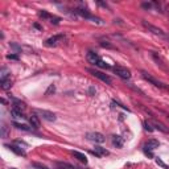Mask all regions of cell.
<instances>
[{
	"label": "cell",
	"mask_w": 169,
	"mask_h": 169,
	"mask_svg": "<svg viewBox=\"0 0 169 169\" xmlns=\"http://www.w3.org/2000/svg\"><path fill=\"white\" fill-rule=\"evenodd\" d=\"M111 141H112V144H114V145H115L116 148H122L123 144H124L123 137H122V136H118V135H114V136L111 137Z\"/></svg>",
	"instance_id": "cell-16"
},
{
	"label": "cell",
	"mask_w": 169,
	"mask_h": 169,
	"mask_svg": "<svg viewBox=\"0 0 169 169\" xmlns=\"http://www.w3.org/2000/svg\"><path fill=\"white\" fill-rule=\"evenodd\" d=\"M12 101H13V107L12 108H16V110H20V111L24 112V110H25V103L19 101V99H16V98H12Z\"/></svg>",
	"instance_id": "cell-15"
},
{
	"label": "cell",
	"mask_w": 169,
	"mask_h": 169,
	"mask_svg": "<svg viewBox=\"0 0 169 169\" xmlns=\"http://www.w3.org/2000/svg\"><path fill=\"white\" fill-rule=\"evenodd\" d=\"M165 169H169V168H168V167H165Z\"/></svg>",
	"instance_id": "cell-34"
},
{
	"label": "cell",
	"mask_w": 169,
	"mask_h": 169,
	"mask_svg": "<svg viewBox=\"0 0 169 169\" xmlns=\"http://www.w3.org/2000/svg\"><path fill=\"white\" fill-rule=\"evenodd\" d=\"M57 165H58L57 169H73L72 165H69V164H65V162H63V164H62V162H58Z\"/></svg>",
	"instance_id": "cell-24"
},
{
	"label": "cell",
	"mask_w": 169,
	"mask_h": 169,
	"mask_svg": "<svg viewBox=\"0 0 169 169\" xmlns=\"http://www.w3.org/2000/svg\"><path fill=\"white\" fill-rule=\"evenodd\" d=\"M49 20H50V23H52V24H59V21H61V19L57 17V16H52Z\"/></svg>",
	"instance_id": "cell-29"
},
{
	"label": "cell",
	"mask_w": 169,
	"mask_h": 169,
	"mask_svg": "<svg viewBox=\"0 0 169 169\" xmlns=\"http://www.w3.org/2000/svg\"><path fill=\"white\" fill-rule=\"evenodd\" d=\"M7 58H8V59H16V61H17V59H19V56H16V54H8Z\"/></svg>",
	"instance_id": "cell-31"
},
{
	"label": "cell",
	"mask_w": 169,
	"mask_h": 169,
	"mask_svg": "<svg viewBox=\"0 0 169 169\" xmlns=\"http://www.w3.org/2000/svg\"><path fill=\"white\" fill-rule=\"evenodd\" d=\"M97 4H98V6H101V7H104V8H108V6H107V4H106V3H102V2H97Z\"/></svg>",
	"instance_id": "cell-33"
},
{
	"label": "cell",
	"mask_w": 169,
	"mask_h": 169,
	"mask_svg": "<svg viewBox=\"0 0 169 169\" xmlns=\"http://www.w3.org/2000/svg\"><path fill=\"white\" fill-rule=\"evenodd\" d=\"M73 156L76 157L78 161H81V162H83V164H87V157L84 156L83 153L78 152V151H74V152H73Z\"/></svg>",
	"instance_id": "cell-18"
},
{
	"label": "cell",
	"mask_w": 169,
	"mask_h": 169,
	"mask_svg": "<svg viewBox=\"0 0 169 169\" xmlns=\"http://www.w3.org/2000/svg\"><path fill=\"white\" fill-rule=\"evenodd\" d=\"M11 115H12L13 119H25L24 112L20 111V110H16V108H12V110H11Z\"/></svg>",
	"instance_id": "cell-19"
},
{
	"label": "cell",
	"mask_w": 169,
	"mask_h": 169,
	"mask_svg": "<svg viewBox=\"0 0 169 169\" xmlns=\"http://www.w3.org/2000/svg\"><path fill=\"white\" fill-rule=\"evenodd\" d=\"M151 56H152V58L153 59H155V62L157 63V65L158 66H160L161 69H162V70H165V72H168V67H167V65H165V62H164V59L160 57V56H158V54L157 53H155V52H152L151 53Z\"/></svg>",
	"instance_id": "cell-10"
},
{
	"label": "cell",
	"mask_w": 169,
	"mask_h": 169,
	"mask_svg": "<svg viewBox=\"0 0 169 169\" xmlns=\"http://www.w3.org/2000/svg\"><path fill=\"white\" fill-rule=\"evenodd\" d=\"M141 24L144 25V28H147L150 32H152L153 34H156V36H160V37H165V33H164V31L162 29H160V28H157V27H155V25H152V24H150V23H147L145 20H143L141 21Z\"/></svg>",
	"instance_id": "cell-7"
},
{
	"label": "cell",
	"mask_w": 169,
	"mask_h": 169,
	"mask_svg": "<svg viewBox=\"0 0 169 169\" xmlns=\"http://www.w3.org/2000/svg\"><path fill=\"white\" fill-rule=\"evenodd\" d=\"M158 145H160V143H158L156 139H151V140H148L145 144H144V152H145L150 157H153L152 151H155L156 148H158Z\"/></svg>",
	"instance_id": "cell-2"
},
{
	"label": "cell",
	"mask_w": 169,
	"mask_h": 169,
	"mask_svg": "<svg viewBox=\"0 0 169 169\" xmlns=\"http://www.w3.org/2000/svg\"><path fill=\"white\" fill-rule=\"evenodd\" d=\"M8 135V127L6 126V124H3V127H2V136L3 137H7Z\"/></svg>",
	"instance_id": "cell-27"
},
{
	"label": "cell",
	"mask_w": 169,
	"mask_h": 169,
	"mask_svg": "<svg viewBox=\"0 0 169 169\" xmlns=\"http://www.w3.org/2000/svg\"><path fill=\"white\" fill-rule=\"evenodd\" d=\"M114 72H115V74H116L118 77H120L122 79H124V81H128V79H131V72L128 70L127 67L116 65L115 67H114Z\"/></svg>",
	"instance_id": "cell-3"
},
{
	"label": "cell",
	"mask_w": 169,
	"mask_h": 169,
	"mask_svg": "<svg viewBox=\"0 0 169 169\" xmlns=\"http://www.w3.org/2000/svg\"><path fill=\"white\" fill-rule=\"evenodd\" d=\"M11 87H12V81L9 78L2 82V89H3V90H9Z\"/></svg>",
	"instance_id": "cell-22"
},
{
	"label": "cell",
	"mask_w": 169,
	"mask_h": 169,
	"mask_svg": "<svg viewBox=\"0 0 169 169\" xmlns=\"http://www.w3.org/2000/svg\"><path fill=\"white\" fill-rule=\"evenodd\" d=\"M9 70L7 67H2V70H0V82L6 81V79H8V76H9Z\"/></svg>",
	"instance_id": "cell-20"
},
{
	"label": "cell",
	"mask_w": 169,
	"mask_h": 169,
	"mask_svg": "<svg viewBox=\"0 0 169 169\" xmlns=\"http://www.w3.org/2000/svg\"><path fill=\"white\" fill-rule=\"evenodd\" d=\"M29 123H31L32 128H34V130H38V128L41 127V124H40V119H38V116L36 115V114L29 118Z\"/></svg>",
	"instance_id": "cell-12"
},
{
	"label": "cell",
	"mask_w": 169,
	"mask_h": 169,
	"mask_svg": "<svg viewBox=\"0 0 169 169\" xmlns=\"http://www.w3.org/2000/svg\"><path fill=\"white\" fill-rule=\"evenodd\" d=\"M87 59H89V62H91V63H94V65H97V62L101 58H99V56H98L97 53H94V52L90 50V52L87 53Z\"/></svg>",
	"instance_id": "cell-17"
},
{
	"label": "cell",
	"mask_w": 169,
	"mask_h": 169,
	"mask_svg": "<svg viewBox=\"0 0 169 169\" xmlns=\"http://www.w3.org/2000/svg\"><path fill=\"white\" fill-rule=\"evenodd\" d=\"M152 126L156 128V130H158V131H161V132H164V133H168L169 132V130L167 128V126L165 124H162L161 122H157V120H153L152 122Z\"/></svg>",
	"instance_id": "cell-13"
},
{
	"label": "cell",
	"mask_w": 169,
	"mask_h": 169,
	"mask_svg": "<svg viewBox=\"0 0 169 169\" xmlns=\"http://www.w3.org/2000/svg\"><path fill=\"white\" fill-rule=\"evenodd\" d=\"M86 139L87 140H90L93 143H103L106 139H104V136L102 135V133L99 132H89L86 135Z\"/></svg>",
	"instance_id": "cell-8"
},
{
	"label": "cell",
	"mask_w": 169,
	"mask_h": 169,
	"mask_svg": "<svg viewBox=\"0 0 169 169\" xmlns=\"http://www.w3.org/2000/svg\"><path fill=\"white\" fill-rule=\"evenodd\" d=\"M95 66H98V67H101V69H108V67H110V66H108L107 65V63L106 62H104L103 61V59H99V61L97 62V65Z\"/></svg>",
	"instance_id": "cell-23"
},
{
	"label": "cell",
	"mask_w": 169,
	"mask_h": 169,
	"mask_svg": "<svg viewBox=\"0 0 169 169\" xmlns=\"http://www.w3.org/2000/svg\"><path fill=\"white\" fill-rule=\"evenodd\" d=\"M144 128H145L147 131H150V132H152L155 128H153V126H152V123H150V122H144Z\"/></svg>",
	"instance_id": "cell-25"
},
{
	"label": "cell",
	"mask_w": 169,
	"mask_h": 169,
	"mask_svg": "<svg viewBox=\"0 0 169 169\" xmlns=\"http://www.w3.org/2000/svg\"><path fill=\"white\" fill-rule=\"evenodd\" d=\"M11 169H16V168H11Z\"/></svg>",
	"instance_id": "cell-35"
},
{
	"label": "cell",
	"mask_w": 169,
	"mask_h": 169,
	"mask_svg": "<svg viewBox=\"0 0 169 169\" xmlns=\"http://www.w3.org/2000/svg\"><path fill=\"white\" fill-rule=\"evenodd\" d=\"M141 6H143V8H145V9H151L152 8V4L151 3H143Z\"/></svg>",
	"instance_id": "cell-32"
},
{
	"label": "cell",
	"mask_w": 169,
	"mask_h": 169,
	"mask_svg": "<svg viewBox=\"0 0 169 169\" xmlns=\"http://www.w3.org/2000/svg\"><path fill=\"white\" fill-rule=\"evenodd\" d=\"M54 91H56V87H54L53 84H50V87L48 89V91H46L45 94H46V95H49V94H50V93H54Z\"/></svg>",
	"instance_id": "cell-30"
},
{
	"label": "cell",
	"mask_w": 169,
	"mask_h": 169,
	"mask_svg": "<svg viewBox=\"0 0 169 169\" xmlns=\"http://www.w3.org/2000/svg\"><path fill=\"white\" fill-rule=\"evenodd\" d=\"M79 16H82L84 19H87V20H91V21L94 23H97V24H102V20L101 19H98L95 16H93V15L87 11V9H84V8H77V11H76Z\"/></svg>",
	"instance_id": "cell-6"
},
{
	"label": "cell",
	"mask_w": 169,
	"mask_h": 169,
	"mask_svg": "<svg viewBox=\"0 0 169 169\" xmlns=\"http://www.w3.org/2000/svg\"><path fill=\"white\" fill-rule=\"evenodd\" d=\"M7 147H8L12 152L16 153V155H19V156H27V152L24 151L20 145H17V144H12V145H7Z\"/></svg>",
	"instance_id": "cell-11"
},
{
	"label": "cell",
	"mask_w": 169,
	"mask_h": 169,
	"mask_svg": "<svg viewBox=\"0 0 169 169\" xmlns=\"http://www.w3.org/2000/svg\"><path fill=\"white\" fill-rule=\"evenodd\" d=\"M38 15H40V17H42V19H50L52 17V15H49L46 11H41Z\"/></svg>",
	"instance_id": "cell-26"
},
{
	"label": "cell",
	"mask_w": 169,
	"mask_h": 169,
	"mask_svg": "<svg viewBox=\"0 0 169 169\" xmlns=\"http://www.w3.org/2000/svg\"><path fill=\"white\" fill-rule=\"evenodd\" d=\"M33 167H34V169H49L48 167L42 165V164H40V162H33Z\"/></svg>",
	"instance_id": "cell-28"
},
{
	"label": "cell",
	"mask_w": 169,
	"mask_h": 169,
	"mask_svg": "<svg viewBox=\"0 0 169 169\" xmlns=\"http://www.w3.org/2000/svg\"><path fill=\"white\" fill-rule=\"evenodd\" d=\"M141 77L145 79V81H148L150 82L151 84H153V86H156V87H158V89H168V86H165V84H164L162 82H160L158 81V79H156L155 77H152L151 74H148L147 72H141Z\"/></svg>",
	"instance_id": "cell-1"
},
{
	"label": "cell",
	"mask_w": 169,
	"mask_h": 169,
	"mask_svg": "<svg viewBox=\"0 0 169 169\" xmlns=\"http://www.w3.org/2000/svg\"><path fill=\"white\" fill-rule=\"evenodd\" d=\"M65 38V36L63 34H56V36H52V37H49L46 41H45V45L46 46H56L58 42H61L62 40Z\"/></svg>",
	"instance_id": "cell-9"
},
{
	"label": "cell",
	"mask_w": 169,
	"mask_h": 169,
	"mask_svg": "<svg viewBox=\"0 0 169 169\" xmlns=\"http://www.w3.org/2000/svg\"><path fill=\"white\" fill-rule=\"evenodd\" d=\"M87 72L89 73H91L94 77L95 78H98V79H101L102 82H104V83H107V84H111L112 83V79L107 76V74H104V73H102V72H99V70H95V69H87Z\"/></svg>",
	"instance_id": "cell-4"
},
{
	"label": "cell",
	"mask_w": 169,
	"mask_h": 169,
	"mask_svg": "<svg viewBox=\"0 0 169 169\" xmlns=\"http://www.w3.org/2000/svg\"><path fill=\"white\" fill-rule=\"evenodd\" d=\"M93 153H94L95 156L101 157V156H107V155H108V151L104 150V148H102V147H99V145H95V148H94Z\"/></svg>",
	"instance_id": "cell-14"
},
{
	"label": "cell",
	"mask_w": 169,
	"mask_h": 169,
	"mask_svg": "<svg viewBox=\"0 0 169 169\" xmlns=\"http://www.w3.org/2000/svg\"><path fill=\"white\" fill-rule=\"evenodd\" d=\"M34 112H36V115L41 116L44 120H46V122H56V119H57L56 114L52 111H48V110H36Z\"/></svg>",
	"instance_id": "cell-5"
},
{
	"label": "cell",
	"mask_w": 169,
	"mask_h": 169,
	"mask_svg": "<svg viewBox=\"0 0 169 169\" xmlns=\"http://www.w3.org/2000/svg\"><path fill=\"white\" fill-rule=\"evenodd\" d=\"M13 126L17 128V130H23V131H31L32 128L31 127H28L27 124H21V123H16V122H13Z\"/></svg>",
	"instance_id": "cell-21"
}]
</instances>
